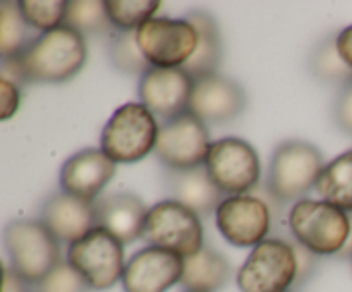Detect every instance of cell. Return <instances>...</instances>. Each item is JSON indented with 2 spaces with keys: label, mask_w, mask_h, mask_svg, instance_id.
<instances>
[{
  "label": "cell",
  "mask_w": 352,
  "mask_h": 292,
  "mask_svg": "<svg viewBox=\"0 0 352 292\" xmlns=\"http://www.w3.org/2000/svg\"><path fill=\"white\" fill-rule=\"evenodd\" d=\"M65 26H71L72 30L79 31L82 36L86 34H103L110 36L117 33L116 27L109 21V16L105 12V3L100 0H72L67 2V12H65Z\"/></svg>",
  "instance_id": "obj_25"
},
{
  "label": "cell",
  "mask_w": 352,
  "mask_h": 292,
  "mask_svg": "<svg viewBox=\"0 0 352 292\" xmlns=\"http://www.w3.org/2000/svg\"><path fill=\"white\" fill-rule=\"evenodd\" d=\"M210 144L208 126L188 110L160 124L153 153L167 170H192L205 165Z\"/></svg>",
  "instance_id": "obj_10"
},
{
  "label": "cell",
  "mask_w": 352,
  "mask_h": 292,
  "mask_svg": "<svg viewBox=\"0 0 352 292\" xmlns=\"http://www.w3.org/2000/svg\"><path fill=\"white\" fill-rule=\"evenodd\" d=\"M246 105L248 95L236 79L219 72L195 79L189 112L195 113L206 126L232 122L244 112Z\"/></svg>",
  "instance_id": "obj_15"
},
{
  "label": "cell",
  "mask_w": 352,
  "mask_h": 292,
  "mask_svg": "<svg viewBox=\"0 0 352 292\" xmlns=\"http://www.w3.org/2000/svg\"><path fill=\"white\" fill-rule=\"evenodd\" d=\"M232 268L226 256L210 246H203L192 256L184 258L181 285L189 292H217L230 280Z\"/></svg>",
  "instance_id": "obj_21"
},
{
  "label": "cell",
  "mask_w": 352,
  "mask_h": 292,
  "mask_svg": "<svg viewBox=\"0 0 352 292\" xmlns=\"http://www.w3.org/2000/svg\"><path fill=\"white\" fill-rule=\"evenodd\" d=\"M105 12L116 31H138L160 9L158 0H105Z\"/></svg>",
  "instance_id": "obj_26"
},
{
  "label": "cell",
  "mask_w": 352,
  "mask_h": 292,
  "mask_svg": "<svg viewBox=\"0 0 352 292\" xmlns=\"http://www.w3.org/2000/svg\"><path fill=\"white\" fill-rule=\"evenodd\" d=\"M219 232L229 244L254 247L267 239L272 227V208L253 194L226 196L215 212Z\"/></svg>",
  "instance_id": "obj_12"
},
{
  "label": "cell",
  "mask_w": 352,
  "mask_h": 292,
  "mask_svg": "<svg viewBox=\"0 0 352 292\" xmlns=\"http://www.w3.org/2000/svg\"><path fill=\"white\" fill-rule=\"evenodd\" d=\"M325 165L322 151L313 143L302 139L282 141L272 151L265 191L278 205H294L316 188Z\"/></svg>",
  "instance_id": "obj_2"
},
{
  "label": "cell",
  "mask_w": 352,
  "mask_h": 292,
  "mask_svg": "<svg viewBox=\"0 0 352 292\" xmlns=\"http://www.w3.org/2000/svg\"><path fill=\"white\" fill-rule=\"evenodd\" d=\"M148 210L134 192H110L95 201L96 225L109 230L122 244H131L143 237Z\"/></svg>",
  "instance_id": "obj_18"
},
{
  "label": "cell",
  "mask_w": 352,
  "mask_h": 292,
  "mask_svg": "<svg viewBox=\"0 0 352 292\" xmlns=\"http://www.w3.org/2000/svg\"><path fill=\"white\" fill-rule=\"evenodd\" d=\"M109 60L112 67L122 74L138 76V78H141L151 67L138 45L136 31H127V33L117 31L110 38Z\"/></svg>",
  "instance_id": "obj_27"
},
{
  "label": "cell",
  "mask_w": 352,
  "mask_h": 292,
  "mask_svg": "<svg viewBox=\"0 0 352 292\" xmlns=\"http://www.w3.org/2000/svg\"><path fill=\"white\" fill-rule=\"evenodd\" d=\"M141 239L148 246L188 258L205 246V230L198 213L170 198L155 203L148 210Z\"/></svg>",
  "instance_id": "obj_7"
},
{
  "label": "cell",
  "mask_w": 352,
  "mask_h": 292,
  "mask_svg": "<svg viewBox=\"0 0 352 292\" xmlns=\"http://www.w3.org/2000/svg\"><path fill=\"white\" fill-rule=\"evenodd\" d=\"M136 38L153 67H184L198 47V31L186 17H151L136 31Z\"/></svg>",
  "instance_id": "obj_11"
},
{
  "label": "cell",
  "mask_w": 352,
  "mask_h": 292,
  "mask_svg": "<svg viewBox=\"0 0 352 292\" xmlns=\"http://www.w3.org/2000/svg\"><path fill=\"white\" fill-rule=\"evenodd\" d=\"M205 168L226 196L251 194L261 181V160L251 143L241 137L212 141Z\"/></svg>",
  "instance_id": "obj_9"
},
{
  "label": "cell",
  "mask_w": 352,
  "mask_h": 292,
  "mask_svg": "<svg viewBox=\"0 0 352 292\" xmlns=\"http://www.w3.org/2000/svg\"><path fill=\"white\" fill-rule=\"evenodd\" d=\"M292 247H294L296 260H298V277H296V284L298 287L305 285L313 275L318 270V258L315 253H311L309 249H306L305 246H301L299 243H296L294 239H291Z\"/></svg>",
  "instance_id": "obj_31"
},
{
  "label": "cell",
  "mask_w": 352,
  "mask_h": 292,
  "mask_svg": "<svg viewBox=\"0 0 352 292\" xmlns=\"http://www.w3.org/2000/svg\"><path fill=\"white\" fill-rule=\"evenodd\" d=\"M165 188L172 199L191 208L199 216L215 213L226 199V194L212 182L205 165L192 170H167Z\"/></svg>",
  "instance_id": "obj_19"
},
{
  "label": "cell",
  "mask_w": 352,
  "mask_h": 292,
  "mask_svg": "<svg viewBox=\"0 0 352 292\" xmlns=\"http://www.w3.org/2000/svg\"><path fill=\"white\" fill-rule=\"evenodd\" d=\"M333 122L342 133L352 136V81L340 86L332 106Z\"/></svg>",
  "instance_id": "obj_30"
},
{
  "label": "cell",
  "mask_w": 352,
  "mask_h": 292,
  "mask_svg": "<svg viewBox=\"0 0 352 292\" xmlns=\"http://www.w3.org/2000/svg\"><path fill=\"white\" fill-rule=\"evenodd\" d=\"M60 244L40 218H17L3 229L9 268L30 285L43 280L64 261Z\"/></svg>",
  "instance_id": "obj_3"
},
{
  "label": "cell",
  "mask_w": 352,
  "mask_h": 292,
  "mask_svg": "<svg viewBox=\"0 0 352 292\" xmlns=\"http://www.w3.org/2000/svg\"><path fill=\"white\" fill-rule=\"evenodd\" d=\"M309 74L325 85L344 86L352 81V69L340 57L337 50V34L322 38L313 48L308 58Z\"/></svg>",
  "instance_id": "obj_23"
},
{
  "label": "cell",
  "mask_w": 352,
  "mask_h": 292,
  "mask_svg": "<svg viewBox=\"0 0 352 292\" xmlns=\"http://www.w3.org/2000/svg\"><path fill=\"white\" fill-rule=\"evenodd\" d=\"M337 50L342 60L352 69V24L337 33Z\"/></svg>",
  "instance_id": "obj_34"
},
{
  "label": "cell",
  "mask_w": 352,
  "mask_h": 292,
  "mask_svg": "<svg viewBox=\"0 0 352 292\" xmlns=\"http://www.w3.org/2000/svg\"><path fill=\"white\" fill-rule=\"evenodd\" d=\"M195 79L182 67L164 69L151 65L138 82V98L162 122L189 110Z\"/></svg>",
  "instance_id": "obj_13"
},
{
  "label": "cell",
  "mask_w": 352,
  "mask_h": 292,
  "mask_svg": "<svg viewBox=\"0 0 352 292\" xmlns=\"http://www.w3.org/2000/svg\"><path fill=\"white\" fill-rule=\"evenodd\" d=\"M88 58L86 40L79 31L62 24L57 30L40 33L17 57L2 58L0 78L19 88L26 85H58L81 72Z\"/></svg>",
  "instance_id": "obj_1"
},
{
  "label": "cell",
  "mask_w": 352,
  "mask_h": 292,
  "mask_svg": "<svg viewBox=\"0 0 352 292\" xmlns=\"http://www.w3.org/2000/svg\"><path fill=\"white\" fill-rule=\"evenodd\" d=\"M116 172L117 164L100 148H85L64 161L58 172V186L67 194L96 201Z\"/></svg>",
  "instance_id": "obj_16"
},
{
  "label": "cell",
  "mask_w": 352,
  "mask_h": 292,
  "mask_svg": "<svg viewBox=\"0 0 352 292\" xmlns=\"http://www.w3.org/2000/svg\"><path fill=\"white\" fill-rule=\"evenodd\" d=\"M291 237L316 256H337L351 234V215L325 199L302 198L287 215Z\"/></svg>",
  "instance_id": "obj_4"
},
{
  "label": "cell",
  "mask_w": 352,
  "mask_h": 292,
  "mask_svg": "<svg viewBox=\"0 0 352 292\" xmlns=\"http://www.w3.org/2000/svg\"><path fill=\"white\" fill-rule=\"evenodd\" d=\"M160 124L141 102H127L110 115L100 134V150L116 164H136L155 151Z\"/></svg>",
  "instance_id": "obj_5"
},
{
  "label": "cell",
  "mask_w": 352,
  "mask_h": 292,
  "mask_svg": "<svg viewBox=\"0 0 352 292\" xmlns=\"http://www.w3.org/2000/svg\"><path fill=\"white\" fill-rule=\"evenodd\" d=\"M289 292H291V291H289Z\"/></svg>",
  "instance_id": "obj_37"
},
{
  "label": "cell",
  "mask_w": 352,
  "mask_h": 292,
  "mask_svg": "<svg viewBox=\"0 0 352 292\" xmlns=\"http://www.w3.org/2000/svg\"><path fill=\"white\" fill-rule=\"evenodd\" d=\"M2 292H33V291H31V285L28 284V282H24L23 278H19L12 270H10L9 265H3Z\"/></svg>",
  "instance_id": "obj_33"
},
{
  "label": "cell",
  "mask_w": 352,
  "mask_h": 292,
  "mask_svg": "<svg viewBox=\"0 0 352 292\" xmlns=\"http://www.w3.org/2000/svg\"><path fill=\"white\" fill-rule=\"evenodd\" d=\"M65 261L81 275L91 291L112 289L122 278L124 244L103 227H93L67 246Z\"/></svg>",
  "instance_id": "obj_6"
},
{
  "label": "cell",
  "mask_w": 352,
  "mask_h": 292,
  "mask_svg": "<svg viewBox=\"0 0 352 292\" xmlns=\"http://www.w3.org/2000/svg\"><path fill=\"white\" fill-rule=\"evenodd\" d=\"M33 292H89L91 289L88 287L81 275L67 263L62 261L55 270H52L43 280L38 284L31 285Z\"/></svg>",
  "instance_id": "obj_29"
},
{
  "label": "cell",
  "mask_w": 352,
  "mask_h": 292,
  "mask_svg": "<svg viewBox=\"0 0 352 292\" xmlns=\"http://www.w3.org/2000/svg\"><path fill=\"white\" fill-rule=\"evenodd\" d=\"M0 102H2V120L16 115L21 103V88L9 79L0 78Z\"/></svg>",
  "instance_id": "obj_32"
},
{
  "label": "cell",
  "mask_w": 352,
  "mask_h": 292,
  "mask_svg": "<svg viewBox=\"0 0 352 292\" xmlns=\"http://www.w3.org/2000/svg\"><path fill=\"white\" fill-rule=\"evenodd\" d=\"M38 218L60 243L72 244L96 227L95 201L76 198L58 189L43 199Z\"/></svg>",
  "instance_id": "obj_17"
},
{
  "label": "cell",
  "mask_w": 352,
  "mask_h": 292,
  "mask_svg": "<svg viewBox=\"0 0 352 292\" xmlns=\"http://www.w3.org/2000/svg\"><path fill=\"white\" fill-rule=\"evenodd\" d=\"M298 277V260L291 240L267 237L253 247L237 270L241 292H289Z\"/></svg>",
  "instance_id": "obj_8"
},
{
  "label": "cell",
  "mask_w": 352,
  "mask_h": 292,
  "mask_svg": "<svg viewBox=\"0 0 352 292\" xmlns=\"http://www.w3.org/2000/svg\"><path fill=\"white\" fill-rule=\"evenodd\" d=\"M184 17L198 31V47L182 69L192 79L217 74L223 60V40L219 23L208 10L203 9H192Z\"/></svg>",
  "instance_id": "obj_20"
},
{
  "label": "cell",
  "mask_w": 352,
  "mask_h": 292,
  "mask_svg": "<svg viewBox=\"0 0 352 292\" xmlns=\"http://www.w3.org/2000/svg\"><path fill=\"white\" fill-rule=\"evenodd\" d=\"M339 258H352V215H351V234H349V239H347L346 246L344 249L337 254Z\"/></svg>",
  "instance_id": "obj_35"
},
{
  "label": "cell",
  "mask_w": 352,
  "mask_h": 292,
  "mask_svg": "<svg viewBox=\"0 0 352 292\" xmlns=\"http://www.w3.org/2000/svg\"><path fill=\"white\" fill-rule=\"evenodd\" d=\"M184 273V258L167 249L146 246L136 251L124 268V292H167L181 284Z\"/></svg>",
  "instance_id": "obj_14"
},
{
  "label": "cell",
  "mask_w": 352,
  "mask_h": 292,
  "mask_svg": "<svg viewBox=\"0 0 352 292\" xmlns=\"http://www.w3.org/2000/svg\"><path fill=\"white\" fill-rule=\"evenodd\" d=\"M19 12L38 33H48L64 24L67 2L64 0H19Z\"/></svg>",
  "instance_id": "obj_28"
},
{
  "label": "cell",
  "mask_w": 352,
  "mask_h": 292,
  "mask_svg": "<svg viewBox=\"0 0 352 292\" xmlns=\"http://www.w3.org/2000/svg\"><path fill=\"white\" fill-rule=\"evenodd\" d=\"M184 292H189V291H184Z\"/></svg>",
  "instance_id": "obj_36"
},
{
  "label": "cell",
  "mask_w": 352,
  "mask_h": 292,
  "mask_svg": "<svg viewBox=\"0 0 352 292\" xmlns=\"http://www.w3.org/2000/svg\"><path fill=\"white\" fill-rule=\"evenodd\" d=\"M351 260H352V258H351Z\"/></svg>",
  "instance_id": "obj_38"
},
{
  "label": "cell",
  "mask_w": 352,
  "mask_h": 292,
  "mask_svg": "<svg viewBox=\"0 0 352 292\" xmlns=\"http://www.w3.org/2000/svg\"><path fill=\"white\" fill-rule=\"evenodd\" d=\"M23 14L17 2H0V55L2 58H14L23 54L38 36Z\"/></svg>",
  "instance_id": "obj_24"
},
{
  "label": "cell",
  "mask_w": 352,
  "mask_h": 292,
  "mask_svg": "<svg viewBox=\"0 0 352 292\" xmlns=\"http://www.w3.org/2000/svg\"><path fill=\"white\" fill-rule=\"evenodd\" d=\"M315 189L322 199L352 213V148L323 167Z\"/></svg>",
  "instance_id": "obj_22"
}]
</instances>
